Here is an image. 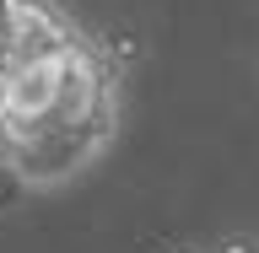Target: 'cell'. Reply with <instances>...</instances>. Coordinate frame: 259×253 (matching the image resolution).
I'll list each match as a JSON object with an SVG mask.
<instances>
[{"mask_svg": "<svg viewBox=\"0 0 259 253\" xmlns=\"http://www.w3.org/2000/svg\"><path fill=\"white\" fill-rule=\"evenodd\" d=\"M124 76L60 0H0V167L22 189H65L108 157Z\"/></svg>", "mask_w": 259, "mask_h": 253, "instance_id": "cell-1", "label": "cell"}]
</instances>
